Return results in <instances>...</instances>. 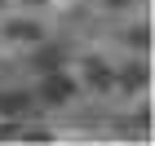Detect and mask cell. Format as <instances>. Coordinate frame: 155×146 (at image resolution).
Wrapping results in <instances>:
<instances>
[{
  "label": "cell",
  "instance_id": "5",
  "mask_svg": "<svg viewBox=\"0 0 155 146\" xmlns=\"http://www.w3.org/2000/svg\"><path fill=\"white\" fill-rule=\"evenodd\" d=\"M124 84H146V71H142V67H129V75H124Z\"/></svg>",
  "mask_w": 155,
  "mask_h": 146
},
{
  "label": "cell",
  "instance_id": "6",
  "mask_svg": "<svg viewBox=\"0 0 155 146\" xmlns=\"http://www.w3.org/2000/svg\"><path fill=\"white\" fill-rule=\"evenodd\" d=\"M107 5H111V9H124V5H133V0H107Z\"/></svg>",
  "mask_w": 155,
  "mask_h": 146
},
{
  "label": "cell",
  "instance_id": "1",
  "mask_svg": "<svg viewBox=\"0 0 155 146\" xmlns=\"http://www.w3.org/2000/svg\"><path fill=\"white\" fill-rule=\"evenodd\" d=\"M40 97H45L49 106H62V102H67V97H75V80L67 71H45V80H40Z\"/></svg>",
  "mask_w": 155,
  "mask_h": 146
},
{
  "label": "cell",
  "instance_id": "4",
  "mask_svg": "<svg viewBox=\"0 0 155 146\" xmlns=\"http://www.w3.org/2000/svg\"><path fill=\"white\" fill-rule=\"evenodd\" d=\"M62 58H67V53H62L58 44H45V49H36V58H31V62H36V67H40V75H45V71H58V67H62Z\"/></svg>",
  "mask_w": 155,
  "mask_h": 146
},
{
  "label": "cell",
  "instance_id": "3",
  "mask_svg": "<svg viewBox=\"0 0 155 146\" xmlns=\"http://www.w3.org/2000/svg\"><path fill=\"white\" fill-rule=\"evenodd\" d=\"M31 102H36V93H27V89H9V93H0V111H5V115H22Z\"/></svg>",
  "mask_w": 155,
  "mask_h": 146
},
{
  "label": "cell",
  "instance_id": "2",
  "mask_svg": "<svg viewBox=\"0 0 155 146\" xmlns=\"http://www.w3.org/2000/svg\"><path fill=\"white\" fill-rule=\"evenodd\" d=\"M0 36H5V40H27V44H40V22H27V18H18V22L0 27Z\"/></svg>",
  "mask_w": 155,
  "mask_h": 146
},
{
  "label": "cell",
  "instance_id": "7",
  "mask_svg": "<svg viewBox=\"0 0 155 146\" xmlns=\"http://www.w3.org/2000/svg\"><path fill=\"white\" fill-rule=\"evenodd\" d=\"M27 5H45V0H27Z\"/></svg>",
  "mask_w": 155,
  "mask_h": 146
}]
</instances>
